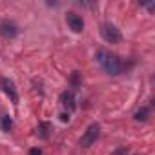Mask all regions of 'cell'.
<instances>
[{"label":"cell","mask_w":155,"mask_h":155,"mask_svg":"<svg viewBox=\"0 0 155 155\" xmlns=\"http://www.w3.org/2000/svg\"><path fill=\"white\" fill-rule=\"evenodd\" d=\"M95 58H97V62L104 68V71H106L108 75H119V73L122 71V62H120V58H119L117 55L106 51V49H99L97 55H95Z\"/></svg>","instance_id":"1"},{"label":"cell","mask_w":155,"mask_h":155,"mask_svg":"<svg viewBox=\"0 0 155 155\" xmlns=\"http://www.w3.org/2000/svg\"><path fill=\"white\" fill-rule=\"evenodd\" d=\"M101 35H102V38L106 40V42H110V44H117V42H120V31L113 26V24H110V22H106V24H102L101 26Z\"/></svg>","instance_id":"2"},{"label":"cell","mask_w":155,"mask_h":155,"mask_svg":"<svg viewBox=\"0 0 155 155\" xmlns=\"http://www.w3.org/2000/svg\"><path fill=\"white\" fill-rule=\"evenodd\" d=\"M99 131H101V126H99L97 122L90 124V126L86 128V131L82 133V139H81V146H82V148H88V146H91V144L97 140V137H99Z\"/></svg>","instance_id":"3"},{"label":"cell","mask_w":155,"mask_h":155,"mask_svg":"<svg viewBox=\"0 0 155 155\" xmlns=\"http://www.w3.org/2000/svg\"><path fill=\"white\" fill-rule=\"evenodd\" d=\"M0 88H2V91L9 97V101L13 104L18 102V93H17V88H15L13 81H9V79H0Z\"/></svg>","instance_id":"4"},{"label":"cell","mask_w":155,"mask_h":155,"mask_svg":"<svg viewBox=\"0 0 155 155\" xmlns=\"http://www.w3.org/2000/svg\"><path fill=\"white\" fill-rule=\"evenodd\" d=\"M66 20H68L69 29H73L75 33H81V31L84 29V20H82L81 15H77V13H68Z\"/></svg>","instance_id":"5"},{"label":"cell","mask_w":155,"mask_h":155,"mask_svg":"<svg viewBox=\"0 0 155 155\" xmlns=\"http://www.w3.org/2000/svg\"><path fill=\"white\" fill-rule=\"evenodd\" d=\"M58 101H60V104H62L64 108H68L69 111H73V110H75V95H73V91H69V90L62 91Z\"/></svg>","instance_id":"6"},{"label":"cell","mask_w":155,"mask_h":155,"mask_svg":"<svg viewBox=\"0 0 155 155\" xmlns=\"http://www.w3.org/2000/svg\"><path fill=\"white\" fill-rule=\"evenodd\" d=\"M17 33H18V29L13 22H2L0 24V35L4 38H13V37H17Z\"/></svg>","instance_id":"7"},{"label":"cell","mask_w":155,"mask_h":155,"mask_svg":"<svg viewBox=\"0 0 155 155\" xmlns=\"http://www.w3.org/2000/svg\"><path fill=\"white\" fill-rule=\"evenodd\" d=\"M49 130H51V124H49V122H40V124H38V130H37V133H38L40 137H48Z\"/></svg>","instance_id":"8"},{"label":"cell","mask_w":155,"mask_h":155,"mask_svg":"<svg viewBox=\"0 0 155 155\" xmlns=\"http://www.w3.org/2000/svg\"><path fill=\"white\" fill-rule=\"evenodd\" d=\"M148 108H140V110H137L135 111V120H146L148 119Z\"/></svg>","instance_id":"9"},{"label":"cell","mask_w":155,"mask_h":155,"mask_svg":"<svg viewBox=\"0 0 155 155\" xmlns=\"http://www.w3.org/2000/svg\"><path fill=\"white\" fill-rule=\"evenodd\" d=\"M2 128H4L6 131H9V130L13 128V120H11L9 115H4V117H2Z\"/></svg>","instance_id":"10"},{"label":"cell","mask_w":155,"mask_h":155,"mask_svg":"<svg viewBox=\"0 0 155 155\" xmlns=\"http://www.w3.org/2000/svg\"><path fill=\"white\" fill-rule=\"evenodd\" d=\"M58 117H60V120H62V122H68V120H69V113H60Z\"/></svg>","instance_id":"11"},{"label":"cell","mask_w":155,"mask_h":155,"mask_svg":"<svg viewBox=\"0 0 155 155\" xmlns=\"http://www.w3.org/2000/svg\"><path fill=\"white\" fill-rule=\"evenodd\" d=\"M29 155H42V151L38 148H33V150H29Z\"/></svg>","instance_id":"12"}]
</instances>
